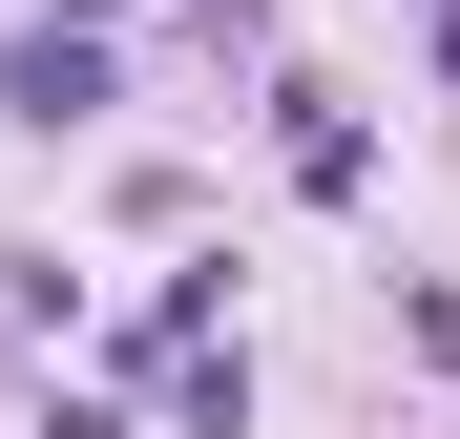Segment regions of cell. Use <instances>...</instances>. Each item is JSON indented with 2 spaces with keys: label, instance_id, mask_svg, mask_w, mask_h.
<instances>
[{
  "label": "cell",
  "instance_id": "cell-1",
  "mask_svg": "<svg viewBox=\"0 0 460 439\" xmlns=\"http://www.w3.org/2000/svg\"><path fill=\"white\" fill-rule=\"evenodd\" d=\"M84 105H105V42H84V22L0 42V126H84Z\"/></svg>",
  "mask_w": 460,
  "mask_h": 439
}]
</instances>
